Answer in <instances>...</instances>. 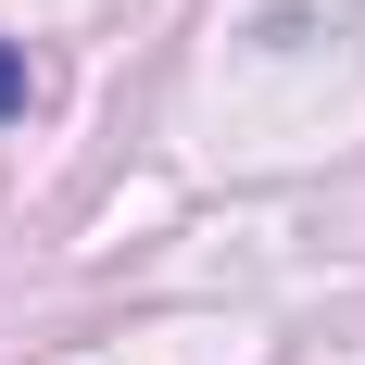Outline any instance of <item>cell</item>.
Here are the masks:
<instances>
[{
	"instance_id": "cell-1",
	"label": "cell",
	"mask_w": 365,
	"mask_h": 365,
	"mask_svg": "<svg viewBox=\"0 0 365 365\" xmlns=\"http://www.w3.org/2000/svg\"><path fill=\"white\" fill-rule=\"evenodd\" d=\"M13 113H26V51L0 38V126H13Z\"/></svg>"
}]
</instances>
